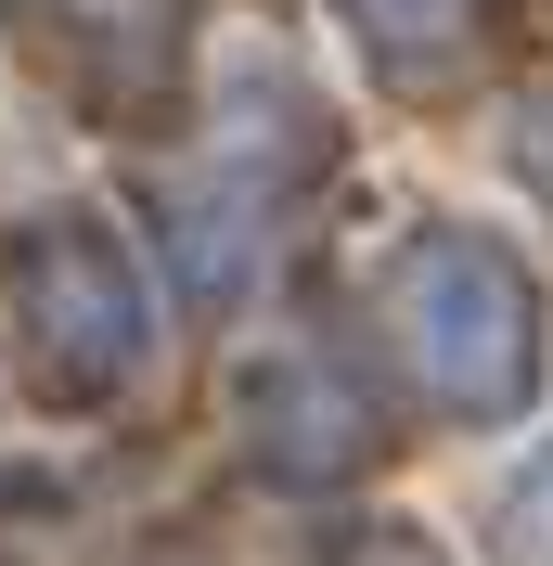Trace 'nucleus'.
I'll return each mask as SVG.
<instances>
[{"label":"nucleus","mask_w":553,"mask_h":566,"mask_svg":"<svg viewBox=\"0 0 553 566\" xmlns=\"http://www.w3.org/2000/svg\"><path fill=\"white\" fill-rule=\"evenodd\" d=\"M386 322H399L425 399H450V412H515L528 399L541 322H528V271L489 245V232H425V245L399 258Z\"/></svg>","instance_id":"f257e3e1"},{"label":"nucleus","mask_w":553,"mask_h":566,"mask_svg":"<svg viewBox=\"0 0 553 566\" xmlns=\"http://www.w3.org/2000/svg\"><path fill=\"white\" fill-rule=\"evenodd\" d=\"M13 310H27V360H39L52 399H116L142 374V335H155L129 245L104 219H77V207L13 232Z\"/></svg>","instance_id":"f03ea898"},{"label":"nucleus","mask_w":553,"mask_h":566,"mask_svg":"<svg viewBox=\"0 0 553 566\" xmlns=\"http://www.w3.org/2000/svg\"><path fill=\"white\" fill-rule=\"evenodd\" d=\"M27 52L77 104H155L180 65V0H27Z\"/></svg>","instance_id":"7ed1b4c3"},{"label":"nucleus","mask_w":553,"mask_h":566,"mask_svg":"<svg viewBox=\"0 0 553 566\" xmlns=\"http://www.w3.org/2000/svg\"><path fill=\"white\" fill-rule=\"evenodd\" d=\"M258 424H271V463H296V476L361 451V399H335L322 374H271L258 387Z\"/></svg>","instance_id":"20e7f679"},{"label":"nucleus","mask_w":553,"mask_h":566,"mask_svg":"<svg viewBox=\"0 0 553 566\" xmlns=\"http://www.w3.org/2000/svg\"><path fill=\"white\" fill-rule=\"evenodd\" d=\"M347 13H361L386 52H438V39H463V0H347Z\"/></svg>","instance_id":"39448f33"},{"label":"nucleus","mask_w":553,"mask_h":566,"mask_svg":"<svg viewBox=\"0 0 553 566\" xmlns=\"http://www.w3.org/2000/svg\"><path fill=\"white\" fill-rule=\"evenodd\" d=\"M502 566H553V463H528L502 502Z\"/></svg>","instance_id":"423d86ee"}]
</instances>
